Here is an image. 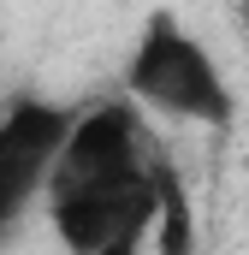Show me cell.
<instances>
[{
	"label": "cell",
	"instance_id": "5b68a950",
	"mask_svg": "<svg viewBox=\"0 0 249 255\" xmlns=\"http://www.w3.org/2000/svg\"><path fill=\"white\" fill-rule=\"evenodd\" d=\"M95 255H148V238H124V244H107V250Z\"/></svg>",
	"mask_w": 249,
	"mask_h": 255
},
{
	"label": "cell",
	"instance_id": "7a4b0ae2",
	"mask_svg": "<svg viewBox=\"0 0 249 255\" xmlns=\"http://www.w3.org/2000/svg\"><path fill=\"white\" fill-rule=\"evenodd\" d=\"M124 101L136 113H160L178 125H208V130L232 125V89H226L214 54L172 12H154L142 24L130 65H124Z\"/></svg>",
	"mask_w": 249,
	"mask_h": 255
},
{
	"label": "cell",
	"instance_id": "3957f363",
	"mask_svg": "<svg viewBox=\"0 0 249 255\" xmlns=\"http://www.w3.org/2000/svg\"><path fill=\"white\" fill-rule=\"evenodd\" d=\"M71 107L54 101H12L0 107V232H12L30 202L48 190V172L60 160V142L71 130Z\"/></svg>",
	"mask_w": 249,
	"mask_h": 255
},
{
	"label": "cell",
	"instance_id": "6da1fadb",
	"mask_svg": "<svg viewBox=\"0 0 249 255\" xmlns=\"http://www.w3.org/2000/svg\"><path fill=\"white\" fill-rule=\"evenodd\" d=\"M154 172H160V154L148 148L142 113L130 101H107L71 119L42 190L60 244L71 255H95L124 238H148Z\"/></svg>",
	"mask_w": 249,
	"mask_h": 255
},
{
	"label": "cell",
	"instance_id": "277c9868",
	"mask_svg": "<svg viewBox=\"0 0 249 255\" xmlns=\"http://www.w3.org/2000/svg\"><path fill=\"white\" fill-rule=\"evenodd\" d=\"M148 244H154V255H196V208H190V190H184V178H178V166H166V160L154 172Z\"/></svg>",
	"mask_w": 249,
	"mask_h": 255
}]
</instances>
